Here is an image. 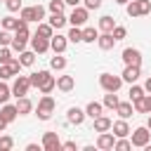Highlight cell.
Returning <instances> with one entry per match:
<instances>
[{
    "label": "cell",
    "mask_w": 151,
    "mask_h": 151,
    "mask_svg": "<svg viewBox=\"0 0 151 151\" xmlns=\"http://www.w3.org/2000/svg\"><path fill=\"white\" fill-rule=\"evenodd\" d=\"M66 118H68V123H71V125H83V120H85V111H83V109H78V106H71Z\"/></svg>",
    "instance_id": "obj_15"
},
{
    "label": "cell",
    "mask_w": 151,
    "mask_h": 151,
    "mask_svg": "<svg viewBox=\"0 0 151 151\" xmlns=\"http://www.w3.org/2000/svg\"><path fill=\"white\" fill-rule=\"evenodd\" d=\"M123 61H125V64L142 66V52H139L137 47H125V50H123Z\"/></svg>",
    "instance_id": "obj_10"
},
{
    "label": "cell",
    "mask_w": 151,
    "mask_h": 151,
    "mask_svg": "<svg viewBox=\"0 0 151 151\" xmlns=\"http://www.w3.org/2000/svg\"><path fill=\"white\" fill-rule=\"evenodd\" d=\"M28 90H31V80H28V76H19V73H17V80H14V85H12V94L19 99V97H26Z\"/></svg>",
    "instance_id": "obj_5"
},
{
    "label": "cell",
    "mask_w": 151,
    "mask_h": 151,
    "mask_svg": "<svg viewBox=\"0 0 151 151\" xmlns=\"http://www.w3.org/2000/svg\"><path fill=\"white\" fill-rule=\"evenodd\" d=\"M66 21H68V17H64V12H57V14H52V17H50V21H47V24H50L54 31H59V28H64V26H66Z\"/></svg>",
    "instance_id": "obj_20"
},
{
    "label": "cell",
    "mask_w": 151,
    "mask_h": 151,
    "mask_svg": "<svg viewBox=\"0 0 151 151\" xmlns=\"http://www.w3.org/2000/svg\"><path fill=\"white\" fill-rule=\"evenodd\" d=\"M19 21H21V19H14V17H2V28H5V31H17V28H19Z\"/></svg>",
    "instance_id": "obj_28"
},
{
    "label": "cell",
    "mask_w": 151,
    "mask_h": 151,
    "mask_svg": "<svg viewBox=\"0 0 151 151\" xmlns=\"http://www.w3.org/2000/svg\"><path fill=\"white\" fill-rule=\"evenodd\" d=\"M66 5H71V7H76V5H80V0H64Z\"/></svg>",
    "instance_id": "obj_51"
},
{
    "label": "cell",
    "mask_w": 151,
    "mask_h": 151,
    "mask_svg": "<svg viewBox=\"0 0 151 151\" xmlns=\"http://www.w3.org/2000/svg\"><path fill=\"white\" fill-rule=\"evenodd\" d=\"M142 104H144V113H151V92L142 97Z\"/></svg>",
    "instance_id": "obj_45"
},
{
    "label": "cell",
    "mask_w": 151,
    "mask_h": 151,
    "mask_svg": "<svg viewBox=\"0 0 151 151\" xmlns=\"http://www.w3.org/2000/svg\"><path fill=\"white\" fill-rule=\"evenodd\" d=\"M87 17H90V9L76 5L68 14V21H71V26H83V24H87Z\"/></svg>",
    "instance_id": "obj_6"
},
{
    "label": "cell",
    "mask_w": 151,
    "mask_h": 151,
    "mask_svg": "<svg viewBox=\"0 0 151 151\" xmlns=\"http://www.w3.org/2000/svg\"><path fill=\"white\" fill-rule=\"evenodd\" d=\"M54 87H57V78H54V76L50 73V76H47V78H45V80L40 83V87H38V90H40L42 94H50V92H52Z\"/></svg>",
    "instance_id": "obj_24"
},
{
    "label": "cell",
    "mask_w": 151,
    "mask_h": 151,
    "mask_svg": "<svg viewBox=\"0 0 151 151\" xmlns=\"http://www.w3.org/2000/svg\"><path fill=\"white\" fill-rule=\"evenodd\" d=\"M19 61H21V66H33V61H35V52H33V50H24V52H19Z\"/></svg>",
    "instance_id": "obj_25"
},
{
    "label": "cell",
    "mask_w": 151,
    "mask_h": 151,
    "mask_svg": "<svg viewBox=\"0 0 151 151\" xmlns=\"http://www.w3.org/2000/svg\"><path fill=\"white\" fill-rule=\"evenodd\" d=\"M12 38L14 35H9V31H0V47H9V42H12Z\"/></svg>",
    "instance_id": "obj_42"
},
{
    "label": "cell",
    "mask_w": 151,
    "mask_h": 151,
    "mask_svg": "<svg viewBox=\"0 0 151 151\" xmlns=\"http://www.w3.org/2000/svg\"><path fill=\"white\" fill-rule=\"evenodd\" d=\"M139 76H142V68H139V66H134V64H125V71L120 73V78H123L125 83H130V85H132V83H137V78H139Z\"/></svg>",
    "instance_id": "obj_11"
},
{
    "label": "cell",
    "mask_w": 151,
    "mask_h": 151,
    "mask_svg": "<svg viewBox=\"0 0 151 151\" xmlns=\"http://www.w3.org/2000/svg\"><path fill=\"white\" fill-rule=\"evenodd\" d=\"M7 125H9V123H7V120L0 116V132H5V127H7Z\"/></svg>",
    "instance_id": "obj_49"
},
{
    "label": "cell",
    "mask_w": 151,
    "mask_h": 151,
    "mask_svg": "<svg viewBox=\"0 0 151 151\" xmlns=\"http://www.w3.org/2000/svg\"><path fill=\"white\" fill-rule=\"evenodd\" d=\"M9 97H12V87H7L5 80H0V104H5Z\"/></svg>",
    "instance_id": "obj_36"
},
{
    "label": "cell",
    "mask_w": 151,
    "mask_h": 151,
    "mask_svg": "<svg viewBox=\"0 0 151 151\" xmlns=\"http://www.w3.org/2000/svg\"><path fill=\"white\" fill-rule=\"evenodd\" d=\"M111 118H106V116H97L94 118V132H106V130H111Z\"/></svg>",
    "instance_id": "obj_23"
},
{
    "label": "cell",
    "mask_w": 151,
    "mask_h": 151,
    "mask_svg": "<svg viewBox=\"0 0 151 151\" xmlns=\"http://www.w3.org/2000/svg\"><path fill=\"white\" fill-rule=\"evenodd\" d=\"M61 149H66V151H78V144H76V142H64Z\"/></svg>",
    "instance_id": "obj_47"
},
{
    "label": "cell",
    "mask_w": 151,
    "mask_h": 151,
    "mask_svg": "<svg viewBox=\"0 0 151 151\" xmlns=\"http://www.w3.org/2000/svg\"><path fill=\"white\" fill-rule=\"evenodd\" d=\"M85 2V9H99L101 7V0H83Z\"/></svg>",
    "instance_id": "obj_44"
},
{
    "label": "cell",
    "mask_w": 151,
    "mask_h": 151,
    "mask_svg": "<svg viewBox=\"0 0 151 151\" xmlns=\"http://www.w3.org/2000/svg\"><path fill=\"white\" fill-rule=\"evenodd\" d=\"M31 50L35 52V54H45L47 50H50V38H42V35H33L31 38Z\"/></svg>",
    "instance_id": "obj_9"
},
{
    "label": "cell",
    "mask_w": 151,
    "mask_h": 151,
    "mask_svg": "<svg viewBox=\"0 0 151 151\" xmlns=\"http://www.w3.org/2000/svg\"><path fill=\"white\" fill-rule=\"evenodd\" d=\"M118 101H120V99L116 97V92L104 94V106H106V109H116V106H118Z\"/></svg>",
    "instance_id": "obj_34"
},
{
    "label": "cell",
    "mask_w": 151,
    "mask_h": 151,
    "mask_svg": "<svg viewBox=\"0 0 151 151\" xmlns=\"http://www.w3.org/2000/svg\"><path fill=\"white\" fill-rule=\"evenodd\" d=\"M17 73L12 71V66L9 64H0V80H9V78H14Z\"/></svg>",
    "instance_id": "obj_35"
},
{
    "label": "cell",
    "mask_w": 151,
    "mask_h": 151,
    "mask_svg": "<svg viewBox=\"0 0 151 151\" xmlns=\"http://www.w3.org/2000/svg\"><path fill=\"white\" fill-rule=\"evenodd\" d=\"M125 12L134 19V17H144L151 12V0H130L125 5Z\"/></svg>",
    "instance_id": "obj_1"
},
{
    "label": "cell",
    "mask_w": 151,
    "mask_h": 151,
    "mask_svg": "<svg viewBox=\"0 0 151 151\" xmlns=\"http://www.w3.org/2000/svg\"><path fill=\"white\" fill-rule=\"evenodd\" d=\"M97 45H99V50H113V45H116V38L111 35V33H101V35H97Z\"/></svg>",
    "instance_id": "obj_16"
},
{
    "label": "cell",
    "mask_w": 151,
    "mask_h": 151,
    "mask_svg": "<svg viewBox=\"0 0 151 151\" xmlns=\"http://www.w3.org/2000/svg\"><path fill=\"white\" fill-rule=\"evenodd\" d=\"M42 149H45V151H59V149H61L59 134H57V132H45V134H42Z\"/></svg>",
    "instance_id": "obj_8"
},
{
    "label": "cell",
    "mask_w": 151,
    "mask_h": 151,
    "mask_svg": "<svg viewBox=\"0 0 151 151\" xmlns=\"http://www.w3.org/2000/svg\"><path fill=\"white\" fill-rule=\"evenodd\" d=\"M101 111H104V104H99V101H90V104L85 106V116H90L92 120H94L97 116H101Z\"/></svg>",
    "instance_id": "obj_22"
},
{
    "label": "cell",
    "mask_w": 151,
    "mask_h": 151,
    "mask_svg": "<svg viewBox=\"0 0 151 151\" xmlns=\"http://www.w3.org/2000/svg\"><path fill=\"white\" fill-rule=\"evenodd\" d=\"M111 130H113V134H116V137H127V134L132 132L125 118H120V120H116V123H111Z\"/></svg>",
    "instance_id": "obj_14"
},
{
    "label": "cell",
    "mask_w": 151,
    "mask_h": 151,
    "mask_svg": "<svg viewBox=\"0 0 151 151\" xmlns=\"http://www.w3.org/2000/svg\"><path fill=\"white\" fill-rule=\"evenodd\" d=\"M12 59V47H0V64H9Z\"/></svg>",
    "instance_id": "obj_41"
},
{
    "label": "cell",
    "mask_w": 151,
    "mask_h": 151,
    "mask_svg": "<svg viewBox=\"0 0 151 151\" xmlns=\"http://www.w3.org/2000/svg\"><path fill=\"white\" fill-rule=\"evenodd\" d=\"M50 66H52L54 71H64V68H66V59H64L61 54H57V57L50 59Z\"/></svg>",
    "instance_id": "obj_31"
},
{
    "label": "cell",
    "mask_w": 151,
    "mask_h": 151,
    "mask_svg": "<svg viewBox=\"0 0 151 151\" xmlns=\"http://www.w3.org/2000/svg\"><path fill=\"white\" fill-rule=\"evenodd\" d=\"M116 2H118V5H127L130 0H116Z\"/></svg>",
    "instance_id": "obj_52"
},
{
    "label": "cell",
    "mask_w": 151,
    "mask_h": 151,
    "mask_svg": "<svg viewBox=\"0 0 151 151\" xmlns=\"http://www.w3.org/2000/svg\"><path fill=\"white\" fill-rule=\"evenodd\" d=\"M54 99L50 97V94H45L40 101H38V109H35V113H38V118L40 120H50L52 118V111H54Z\"/></svg>",
    "instance_id": "obj_2"
},
{
    "label": "cell",
    "mask_w": 151,
    "mask_h": 151,
    "mask_svg": "<svg viewBox=\"0 0 151 151\" xmlns=\"http://www.w3.org/2000/svg\"><path fill=\"white\" fill-rule=\"evenodd\" d=\"M21 19L24 21H42L45 19V7L42 5H33V7H21Z\"/></svg>",
    "instance_id": "obj_4"
},
{
    "label": "cell",
    "mask_w": 151,
    "mask_h": 151,
    "mask_svg": "<svg viewBox=\"0 0 151 151\" xmlns=\"http://www.w3.org/2000/svg\"><path fill=\"white\" fill-rule=\"evenodd\" d=\"M144 92H151V76H149L146 83H144Z\"/></svg>",
    "instance_id": "obj_50"
},
{
    "label": "cell",
    "mask_w": 151,
    "mask_h": 151,
    "mask_svg": "<svg viewBox=\"0 0 151 151\" xmlns=\"http://www.w3.org/2000/svg\"><path fill=\"white\" fill-rule=\"evenodd\" d=\"M97 35H99V31H97V28H92V26L83 28V42H94V40H97Z\"/></svg>",
    "instance_id": "obj_29"
},
{
    "label": "cell",
    "mask_w": 151,
    "mask_h": 151,
    "mask_svg": "<svg viewBox=\"0 0 151 151\" xmlns=\"http://www.w3.org/2000/svg\"><path fill=\"white\" fill-rule=\"evenodd\" d=\"M66 38H68L71 42H83V28H80V26H73Z\"/></svg>",
    "instance_id": "obj_30"
},
{
    "label": "cell",
    "mask_w": 151,
    "mask_h": 151,
    "mask_svg": "<svg viewBox=\"0 0 151 151\" xmlns=\"http://www.w3.org/2000/svg\"><path fill=\"white\" fill-rule=\"evenodd\" d=\"M130 142H132V146H142V149H144V146L151 142V130H149V127H137V130L132 132V139H130Z\"/></svg>",
    "instance_id": "obj_7"
},
{
    "label": "cell",
    "mask_w": 151,
    "mask_h": 151,
    "mask_svg": "<svg viewBox=\"0 0 151 151\" xmlns=\"http://www.w3.org/2000/svg\"><path fill=\"white\" fill-rule=\"evenodd\" d=\"M99 85H101L106 92H118L120 85H123V78H120V76H113V73H101V76H99Z\"/></svg>",
    "instance_id": "obj_3"
},
{
    "label": "cell",
    "mask_w": 151,
    "mask_h": 151,
    "mask_svg": "<svg viewBox=\"0 0 151 151\" xmlns=\"http://www.w3.org/2000/svg\"><path fill=\"white\" fill-rule=\"evenodd\" d=\"M146 127H149V130H151V116H149V123H146Z\"/></svg>",
    "instance_id": "obj_53"
},
{
    "label": "cell",
    "mask_w": 151,
    "mask_h": 151,
    "mask_svg": "<svg viewBox=\"0 0 151 151\" xmlns=\"http://www.w3.org/2000/svg\"><path fill=\"white\" fill-rule=\"evenodd\" d=\"M14 146V139L9 137V134H5V137H0V151H9Z\"/></svg>",
    "instance_id": "obj_40"
},
{
    "label": "cell",
    "mask_w": 151,
    "mask_h": 151,
    "mask_svg": "<svg viewBox=\"0 0 151 151\" xmlns=\"http://www.w3.org/2000/svg\"><path fill=\"white\" fill-rule=\"evenodd\" d=\"M26 151H40L38 144H26Z\"/></svg>",
    "instance_id": "obj_48"
},
{
    "label": "cell",
    "mask_w": 151,
    "mask_h": 151,
    "mask_svg": "<svg viewBox=\"0 0 151 151\" xmlns=\"http://www.w3.org/2000/svg\"><path fill=\"white\" fill-rule=\"evenodd\" d=\"M0 116L7 120V123H14L17 120V116H19V111H17V106H12V104H2V111H0Z\"/></svg>",
    "instance_id": "obj_19"
},
{
    "label": "cell",
    "mask_w": 151,
    "mask_h": 151,
    "mask_svg": "<svg viewBox=\"0 0 151 151\" xmlns=\"http://www.w3.org/2000/svg\"><path fill=\"white\" fill-rule=\"evenodd\" d=\"M113 26H116L113 17H101V19H99V31H101V33H111Z\"/></svg>",
    "instance_id": "obj_26"
},
{
    "label": "cell",
    "mask_w": 151,
    "mask_h": 151,
    "mask_svg": "<svg viewBox=\"0 0 151 151\" xmlns=\"http://www.w3.org/2000/svg\"><path fill=\"white\" fill-rule=\"evenodd\" d=\"M14 106H17L19 116H26V113H31V111H33V104H31V99H28V97H19Z\"/></svg>",
    "instance_id": "obj_21"
},
{
    "label": "cell",
    "mask_w": 151,
    "mask_h": 151,
    "mask_svg": "<svg viewBox=\"0 0 151 151\" xmlns=\"http://www.w3.org/2000/svg\"><path fill=\"white\" fill-rule=\"evenodd\" d=\"M113 111H116L120 118H125V120H127V118L134 113V106H132V101H118V106H116Z\"/></svg>",
    "instance_id": "obj_17"
},
{
    "label": "cell",
    "mask_w": 151,
    "mask_h": 151,
    "mask_svg": "<svg viewBox=\"0 0 151 151\" xmlns=\"http://www.w3.org/2000/svg\"><path fill=\"white\" fill-rule=\"evenodd\" d=\"M111 35H113V38H116V42H118V40H123V38L127 35V28H125V26H113Z\"/></svg>",
    "instance_id": "obj_39"
},
{
    "label": "cell",
    "mask_w": 151,
    "mask_h": 151,
    "mask_svg": "<svg viewBox=\"0 0 151 151\" xmlns=\"http://www.w3.org/2000/svg\"><path fill=\"white\" fill-rule=\"evenodd\" d=\"M113 142H116V134L113 132H99V137H97V149H101V151H109V149H113Z\"/></svg>",
    "instance_id": "obj_12"
},
{
    "label": "cell",
    "mask_w": 151,
    "mask_h": 151,
    "mask_svg": "<svg viewBox=\"0 0 151 151\" xmlns=\"http://www.w3.org/2000/svg\"><path fill=\"white\" fill-rule=\"evenodd\" d=\"M66 45H68V38H66V35H59V33H57V35L50 38V50H52L54 54H61V52L66 50Z\"/></svg>",
    "instance_id": "obj_13"
},
{
    "label": "cell",
    "mask_w": 151,
    "mask_h": 151,
    "mask_svg": "<svg viewBox=\"0 0 151 151\" xmlns=\"http://www.w3.org/2000/svg\"><path fill=\"white\" fill-rule=\"evenodd\" d=\"M57 87H59L61 92H71V90L76 87V78H73V76H59Z\"/></svg>",
    "instance_id": "obj_18"
},
{
    "label": "cell",
    "mask_w": 151,
    "mask_h": 151,
    "mask_svg": "<svg viewBox=\"0 0 151 151\" xmlns=\"http://www.w3.org/2000/svg\"><path fill=\"white\" fill-rule=\"evenodd\" d=\"M146 92H144V87H139V85H134L132 83V87H130V101H134V99H142Z\"/></svg>",
    "instance_id": "obj_37"
},
{
    "label": "cell",
    "mask_w": 151,
    "mask_h": 151,
    "mask_svg": "<svg viewBox=\"0 0 151 151\" xmlns=\"http://www.w3.org/2000/svg\"><path fill=\"white\" fill-rule=\"evenodd\" d=\"M5 5H7L9 12H19L21 9V0H5Z\"/></svg>",
    "instance_id": "obj_43"
},
{
    "label": "cell",
    "mask_w": 151,
    "mask_h": 151,
    "mask_svg": "<svg viewBox=\"0 0 151 151\" xmlns=\"http://www.w3.org/2000/svg\"><path fill=\"white\" fill-rule=\"evenodd\" d=\"M9 66H12V71H14V73H19V71H21V61H19L17 57H12V59H9Z\"/></svg>",
    "instance_id": "obj_46"
},
{
    "label": "cell",
    "mask_w": 151,
    "mask_h": 151,
    "mask_svg": "<svg viewBox=\"0 0 151 151\" xmlns=\"http://www.w3.org/2000/svg\"><path fill=\"white\" fill-rule=\"evenodd\" d=\"M47 7H50V12H52V14H57V12H64L66 2H64V0H50V5H47Z\"/></svg>",
    "instance_id": "obj_38"
},
{
    "label": "cell",
    "mask_w": 151,
    "mask_h": 151,
    "mask_svg": "<svg viewBox=\"0 0 151 151\" xmlns=\"http://www.w3.org/2000/svg\"><path fill=\"white\" fill-rule=\"evenodd\" d=\"M50 76V71H38V73H31L28 80H31V87H40V83Z\"/></svg>",
    "instance_id": "obj_27"
},
{
    "label": "cell",
    "mask_w": 151,
    "mask_h": 151,
    "mask_svg": "<svg viewBox=\"0 0 151 151\" xmlns=\"http://www.w3.org/2000/svg\"><path fill=\"white\" fill-rule=\"evenodd\" d=\"M113 149H116V151L132 149V142H130V139H125V137H116V142H113Z\"/></svg>",
    "instance_id": "obj_32"
},
{
    "label": "cell",
    "mask_w": 151,
    "mask_h": 151,
    "mask_svg": "<svg viewBox=\"0 0 151 151\" xmlns=\"http://www.w3.org/2000/svg\"><path fill=\"white\" fill-rule=\"evenodd\" d=\"M38 35H42V38H52L54 35V28L50 26V24H38V31H35Z\"/></svg>",
    "instance_id": "obj_33"
}]
</instances>
